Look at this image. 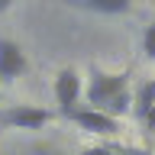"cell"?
<instances>
[{
	"label": "cell",
	"instance_id": "cell-1",
	"mask_svg": "<svg viewBox=\"0 0 155 155\" xmlns=\"http://www.w3.org/2000/svg\"><path fill=\"white\" fill-rule=\"evenodd\" d=\"M129 81H133V68H123V71H104V68L94 65L91 71H87V87H84L87 107L104 110L107 104H113L120 94L129 91Z\"/></svg>",
	"mask_w": 155,
	"mask_h": 155
},
{
	"label": "cell",
	"instance_id": "cell-2",
	"mask_svg": "<svg viewBox=\"0 0 155 155\" xmlns=\"http://www.w3.org/2000/svg\"><path fill=\"white\" fill-rule=\"evenodd\" d=\"M52 110L45 107H32V104H13L7 107L3 113H0V129L7 126V129H19V133H39V129H45L48 120H52Z\"/></svg>",
	"mask_w": 155,
	"mask_h": 155
},
{
	"label": "cell",
	"instance_id": "cell-3",
	"mask_svg": "<svg viewBox=\"0 0 155 155\" xmlns=\"http://www.w3.org/2000/svg\"><path fill=\"white\" fill-rule=\"evenodd\" d=\"M58 116H65L68 123H74L78 129H84V133L91 136H116L120 129H123V123L120 120H113V116H107L100 113V110H94V107H71V110H65V113H58Z\"/></svg>",
	"mask_w": 155,
	"mask_h": 155
},
{
	"label": "cell",
	"instance_id": "cell-4",
	"mask_svg": "<svg viewBox=\"0 0 155 155\" xmlns=\"http://www.w3.org/2000/svg\"><path fill=\"white\" fill-rule=\"evenodd\" d=\"M26 71H29V58L23 52V45L0 36V84H10V81L23 78Z\"/></svg>",
	"mask_w": 155,
	"mask_h": 155
},
{
	"label": "cell",
	"instance_id": "cell-5",
	"mask_svg": "<svg viewBox=\"0 0 155 155\" xmlns=\"http://www.w3.org/2000/svg\"><path fill=\"white\" fill-rule=\"evenodd\" d=\"M52 94H55L58 113L78 107V100H81V71L78 68H61L55 74V81H52Z\"/></svg>",
	"mask_w": 155,
	"mask_h": 155
},
{
	"label": "cell",
	"instance_id": "cell-6",
	"mask_svg": "<svg viewBox=\"0 0 155 155\" xmlns=\"http://www.w3.org/2000/svg\"><path fill=\"white\" fill-rule=\"evenodd\" d=\"M68 7L87 10V13H100V16H120L133 10V0H65Z\"/></svg>",
	"mask_w": 155,
	"mask_h": 155
},
{
	"label": "cell",
	"instance_id": "cell-7",
	"mask_svg": "<svg viewBox=\"0 0 155 155\" xmlns=\"http://www.w3.org/2000/svg\"><path fill=\"white\" fill-rule=\"evenodd\" d=\"M152 104H155V78H145L142 84L136 87V94H133V116L139 123H145Z\"/></svg>",
	"mask_w": 155,
	"mask_h": 155
},
{
	"label": "cell",
	"instance_id": "cell-8",
	"mask_svg": "<svg viewBox=\"0 0 155 155\" xmlns=\"http://www.w3.org/2000/svg\"><path fill=\"white\" fill-rule=\"evenodd\" d=\"M142 52H145L149 61H155V19L142 29Z\"/></svg>",
	"mask_w": 155,
	"mask_h": 155
},
{
	"label": "cell",
	"instance_id": "cell-9",
	"mask_svg": "<svg viewBox=\"0 0 155 155\" xmlns=\"http://www.w3.org/2000/svg\"><path fill=\"white\" fill-rule=\"evenodd\" d=\"M78 155H116V149H110L107 142H97V145H87V149H81Z\"/></svg>",
	"mask_w": 155,
	"mask_h": 155
},
{
	"label": "cell",
	"instance_id": "cell-10",
	"mask_svg": "<svg viewBox=\"0 0 155 155\" xmlns=\"http://www.w3.org/2000/svg\"><path fill=\"white\" fill-rule=\"evenodd\" d=\"M142 129H145V133H155V104H152V110H149V116H145Z\"/></svg>",
	"mask_w": 155,
	"mask_h": 155
},
{
	"label": "cell",
	"instance_id": "cell-11",
	"mask_svg": "<svg viewBox=\"0 0 155 155\" xmlns=\"http://www.w3.org/2000/svg\"><path fill=\"white\" fill-rule=\"evenodd\" d=\"M13 3H16V0H0V13H7V10L13 7Z\"/></svg>",
	"mask_w": 155,
	"mask_h": 155
},
{
	"label": "cell",
	"instance_id": "cell-12",
	"mask_svg": "<svg viewBox=\"0 0 155 155\" xmlns=\"http://www.w3.org/2000/svg\"><path fill=\"white\" fill-rule=\"evenodd\" d=\"M116 155H136V145H129V149H116Z\"/></svg>",
	"mask_w": 155,
	"mask_h": 155
},
{
	"label": "cell",
	"instance_id": "cell-13",
	"mask_svg": "<svg viewBox=\"0 0 155 155\" xmlns=\"http://www.w3.org/2000/svg\"><path fill=\"white\" fill-rule=\"evenodd\" d=\"M136 155H152V152H149V149H136Z\"/></svg>",
	"mask_w": 155,
	"mask_h": 155
}]
</instances>
